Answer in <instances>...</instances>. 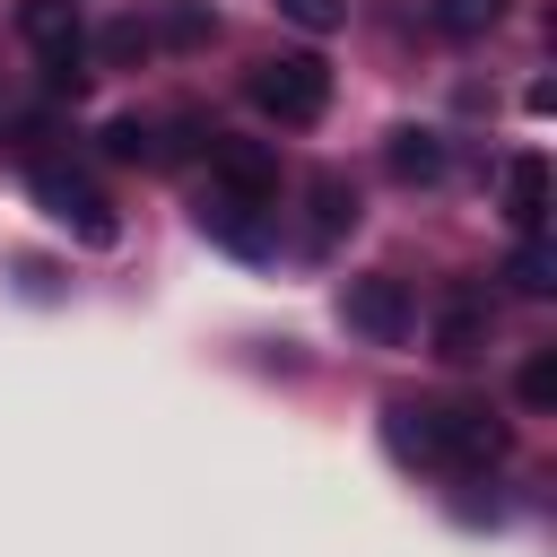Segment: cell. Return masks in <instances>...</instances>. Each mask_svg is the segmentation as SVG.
<instances>
[{
	"instance_id": "cell-1",
	"label": "cell",
	"mask_w": 557,
	"mask_h": 557,
	"mask_svg": "<svg viewBox=\"0 0 557 557\" xmlns=\"http://www.w3.org/2000/svg\"><path fill=\"white\" fill-rule=\"evenodd\" d=\"M383 444L400 461H426V470H487V461H505L513 435L479 400H392L383 409Z\"/></svg>"
},
{
	"instance_id": "cell-2",
	"label": "cell",
	"mask_w": 557,
	"mask_h": 557,
	"mask_svg": "<svg viewBox=\"0 0 557 557\" xmlns=\"http://www.w3.org/2000/svg\"><path fill=\"white\" fill-rule=\"evenodd\" d=\"M252 104L278 122V131H313L322 113H331V70L313 61V52H270V61H252Z\"/></svg>"
},
{
	"instance_id": "cell-3",
	"label": "cell",
	"mask_w": 557,
	"mask_h": 557,
	"mask_svg": "<svg viewBox=\"0 0 557 557\" xmlns=\"http://www.w3.org/2000/svg\"><path fill=\"white\" fill-rule=\"evenodd\" d=\"M17 35L44 52V87L52 96H78L87 87V26L70 0H17Z\"/></svg>"
},
{
	"instance_id": "cell-4",
	"label": "cell",
	"mask_w": 557,
	"mask_h": 557,
	"mask_svg": "<svg viewBox=\"0 0 557 557\" xmlns=\"http://www.w3.org/2000/svg\"><path fill=\"white\" fill-rule=\"evenodd\" d=\"M26 191H35V200H44V218H61L78 244H113V235H122V226H113V200H104L78 165H52V157H44V165L26 174Z\"/></svg>"
},
{
	"instance_id": "cell-5",
	"label": "cell",
	"mask_w": 557,
	"mask_h": 557,
	"mask_svg": "<svg viewBox=\"0 0 557 557\" xmlns=\"http://www.w3.org/2000/svg\"><path fill=\"white\" fill-rule=\"evenodd\" d=\"M200 235H209V244H226L235 261H261V252L278 244V209H270V200H244V191H218V183H209V191H200Z\"/></svg>"
},
{
	"instance_id": "cell-6",
	"label": "cell",
	"mask_w": 557,
	"mask_h": 557,
	"mask_svg": "<svg viewBox=\"0 0 557 557\" xmlns=\"http://www.w3.org/2000/svg\"><path fill=\"white\" fill-rule=\"evenodd\" d=\"M339 313H348V331L357 339H374V348H400L409 331H418V296L400 287V278H348V296H339Z\"/></svg>"
},
{
	"instance_id": "cell-7",
	"label": "cell",
	"mask_w": 557,
	"mask_h": 557,
	"mask_svg": "<svg viewBox=\"0 0 557 557\" xmlns=\"http://www.w3.org/2000/svg\"><path fill=\"white\" fill-rule=\"evenodd\" d=\"M209 174H218V191L278 200V157H270L261 139H218V131H209Z\"/></svg>"
},
{
	"instance_id": "cell-8",
	"label": "cell",
	"mask_w": 557,
	"mask_h": 557,
	"mask_svg": "<svg viewBox=\"0 0 557 557\" xmlns=\"http://www.w3.org/2000/svg\"><path fill=\"white\" fill-rule=\"evenodd\" d=\"M487 322H496L487 313V287H444L435 296V357H453V366L479 357L487 348Z\"/></svg>"
},
{
	"instance_id": "cell-9",
	"label": "cell",
	"mask_w": 557,
	"mask_h": 557,
	"mask_svg": "<svg viewBox=\"0 0 557 557\" xmlns=\"http://www.w3.org/2000/svg\"><path fill=\"white\" fill-rule=\"evenodd\" d=\"M96 139H104V157H113V165H165V157H174V139H165V122H157V113H113Z\"/></svg>"
},
{
	"instance_id": "cell-10",
	"label": "cell",
	"mask_w": 557,
	"mask_h": 557,
	"mask_svg": "<svg viewBox=\"0 0 557 557\" xmlns=\"http://www.w3.org/2000/svg\"><path fill=\"white\" fill-rule=\"evenodd\" d=\"M505 218H513V235H540V218H548V165L540 157L505 165Z\"/></svg>"
},
{
	"instance_id": "cell-11",
	"label": "cell",
	"mask_w": 557,
	"mask_h": 557,
	"mask_svg": "<svg viewBox=\"0 0 557 557\" xmlns=\"http://www.w3.org/2000/svg\"><path fill=\"white\" fill-rule=\"evenodd\" d=\"M383 165H392L400 183H435V174H444V139L418 131V122H400V131L383 139Z\"/></svg>"
},
{
	"instance_id": "cell-12",
	"label": "cell",
	"mask_w": 557,
	"mask_h": 557,
	"mask_svg": "<svg viewBox=\"0 0 557 557\" xmlns=\"http://www.w3.org/2000/svg\"><path fill=\"white\" fill-rule=\"evenodd\" d=\"M348 226H357L348 174H313V244H331V235H348Z\"/></svg>"
},
{
	"instance_id": "cell-13",
	"label": "cell",
	"mask_w": 557,
	"mask_h": 557,
	"mask_svg": "<svg viewBox=\"0 0 557 557\" xmlns=\"http://www.w3.org/2000/svg\"><path fill=\"white\" fill-rule=\"evenodd\" d=\"M426 17H435V35H453V44H470V35H487V26L505 17V0H435Z\"/></svg>"
},
{
	"instance_id": "cell-14",
	"label": "cell",
	"mask_w": 557,
	"mask_h": 557,
	"mask_svg": "<svg viewBox=\"0 0 557 557\" xmlns=\"http://www.w3.org/2000/svg\"><path fill=\"white\" fill-rule=\"evenodd\" d=\"M505 278H513L522 296H548V287H557V252H548L540 235H522V244H513V261H505Z\"/></svg>"
},
{
	"instance_id": "cell-15",
	"label": "cell",
	"mask_w": 557,
	"mask_h": 557,
	"mask_svg": "<svg viewBox=\"0 0 557 557\" xmlns=\"http://www.w3.org/2000/svg\"><path fill=\"white\" fill-rule=\"evenodd\" d=\"M513 392H522V409H557V357H548V348H540V357H522Z\"/></svg>"
},
{
	"instance_id": "cell-16",
	"label": "cell",
	"mask_w": 557,
	"mask_h": 557,
	"mask_svg": "<svg viewBox=\"0 0 557 557\" xmlns=\"http://www.w3.org/2000/svg\"><path fill=\"white\" fill-rule=\"evenodd\" d=\"M165 35H174V44H200V35H218V17H209L200 0H165Z\"/></svg>"
},
{
	"instance_id": "cell-17",
	"label": "cell",
	"mask_w": 557,
	"mask_h": 557,
	"mask_svg": "<svg viewBox=\"0 0 557 557\" xmlns=\"http://www.w3.org/2000/svg\"><path fill=\"white\" fill-rule=\"evenodd\" d=\"M278 17H296L305 35H331V26L348 17V0H278Z\"/></svg>"
}]
</instances>
